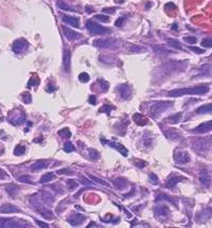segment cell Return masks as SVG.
Instances as JSON below:
<instances>
[{"label": "cell", "instance_id": "obj_1", "mask_svg": "<svg viewBox=\"0 0 212 228\" xmlns=\"http://www.w3.org/2000/svg\"><path fill=\"white\" fill-rule=\"evenodd\" d=\"M209 91V86L208 85H201L196 86V87H191V88H181V89H174V90L169 91L168 96L169 97H181L186 95H205Z\"/></svg>", "mask_w": 212, "mask_h": 228}, {"label": "cell", "instance_id": "obj_2", "mask_svg": "<svg viewBox=\"0 0 212 228\" xmlns=\"http://www.w3.org/2000/svg\"><path fill=\"white\" fill-rule=\"evenodd\" d=\"M26 114L22 110H14L9 114V122L13 125H20L26 120Z\"/></svg>", "mask_w": 212, "mask_h": 228}, {"label": "cell", "instance_id": "obj_3", "mask_svg": "<svg viewBox=\"0 0 212 228\" xmlns=\"http://www.w3.org/2000/svg\"><path fill=\"white\" fill-rule=\"evenodd\" d=\"M173 106V102H168V101H162V102H157L156 104H154L153 106H152L151 108V113L153 116H157L159 115V114L163 113V111H166L168 108L172 107Z\"/></svg>", "mask_w": 212, "mask_h": 228}, {"label": "cell", "instance_id": "obj_4", "mask_svg": "<svg viewBox=\"0 0 212 228\" xmlns=\"http://www.w3.org/2000/svg\"><path fill=\"white\" fill-rule=\"evenodd\" d=\"M86 29L90 32L91 35H101V34H104L106 32H108V29L103 28L102 26L96 24V22L88 20L86 22Z\"/></svg>", "mask_w": 212, "mask_h": 228}, {"label": "cell", "instance_id": "obj_5", "mask_svg": "<svg viewBox=\"0 0 212 228\" xmlns=\"http://www.w3.org/2000/svg\"><path fill=\"white\" fill-rule=\"evenodd\" d=\"M29 226L28 224L24 223L20 220H15V219H0V227H27Z\"/></svg>", "mask_w": 212, "mask_h": 228}, {"label": "cell", "instance_id": "obj_6", "mask_svg": "<svg viewBox=\"0 0 212 228\" xmlns=\"http://www.w3.org/2000/svg\"><path fill=\"white\" fill-rule=\"evenodd\" d=\"M29 47V44L28 41H26V39L24 38H19L17 39V41H14L13 44V51L15 52V53L19 54V53H22V52H24L28 49Z\"/></svg>", "mask_w": 212, "mask_h": 228}, {"label": "cell", "instance_id": "obj_7", "mask_svg": "<svg viewBox=\"0 0 212 228\" xmlns=\"http://www.w3.org/2000/svg\"><path fill=\"white\" fill-rule=\"evenodd\" d=\"M174 160L178 165H184V163L190 161V156L184 151H176L174 153Z\"/></svg>", "mask_w": 212, "mask_h": 228}, {"label": "cell", "instance_id": "obj_8", "mask_svg": "<svg viewBox=\"0 0 212 228\" xmlns=\"http://www.w3.org/2000/svg\"><path fill=\"white\" fill-rule=\"evenodd\" d=\"M117 91L120 95V97L124 100H128L132 96V87L127 84H122L117 87Z\"/></svg>", "mask_w": 212, "mask_h": 228}, {"label": "cell", "instance_id": "obj_9", "mask_svg": "<svg viewBox=\"0 0 212 228\" xmlns=\"http://www.w3.org/2000/svg\"><path fill=\"white\" fill-rule=\"evenodd\" d=\"M212 131V120L211 121H207V122H204L201 124H199L197 127H195L193 130L194 133L197 134H205Z\"/></svg>", "mask_w": 212, "mask_h": 228}, {"label": "cell", "instance_id": "obj_10", "mask_svg": "<svg viewBox=\"0 0 212 228\" xmlns=\"http://www.w3.org/2000/svg\"><path fill=\"white\" fill-rule=\"evenodd\" d=\"M199 182L205 186V187H210L212 179H211L210 174H209L207 170H201V173H199Z\"/></svg>", "mask_w": 212, "mask_h": 228}, {"label": "cell", "instance_id": "obj_11", "mask_svg": "<svg viewBox=\"0 0 212 228\" xmlns=\"http://www.w3.org/2000/svg\"><path fill=\"white\" fill-rule=\"evenodd\" d=\"M84 220L85 217L81 213H74L68 217V222L70 223V225H72V226H78V225L82 224L84 222Z\"/></svg>", "mask_w": 212, "mask_h": 228}, {"label": "cell", "instance_id": "obj_12", "mask_svg": "<svg viewBox=\"0 0 212 228\" xmlns=\"http://www.w3.org/2000/svg\"><path fill=\"white\" fill-rule=\"evenodd\" d=\"M20 212V209L12 204H4L0 207V213H16Z\"/></svg>", "mask_w": 212, "mask_h": 228}, {"label": "cell", "instance_id": "obj_13", "mask_svg": "<svg viewBox=\"0 0 212 228\" xmlns=\"http://www.w3.org/2000/svg\"><path fill=\"white\" fill-rule=\"evenodd\" d=\"M211 217H212V208L205 207L201 211H199L197 219L199 220V222H205L208 219H210Z\"/></svg>", "mask_w": 212, "mask_h": 228}, {"label": "cell", "instance_id": "obj_14", "mask_svg": "<svg viewBox=\"0 0 212 228\" xmlns=\"http://www.w3.org/2000/svg\"><path fill=\"white\" fill-rule=\"evenodd\" d=\"M70 61H71V52L69 49L65 48L63 54V65L66 71H69V69H70Z\"/></svg>", "mask_w": 212, "mask_h": 228}, {"label": "cell", "instance_id": "obj_15", "mask_svg": "<svg viewBox=\"0 0 212 228\" xmlns=\"http://www.w3.org/2000/svg\"><path fill=\"white\" fill-rule=\"evenodd\" d=\"M63 31H64V36L70 41H76V39L79 37V34L76 33V31H73V30L67 28V27H63Z\"/></svg>", "mask_w": 212, "mask_h": 228}, {"label": "cell", "instance_id": "obj_16", "mask_svg": "<svg viewBox=\"0 0 212 228\" xmlns=\"http://www.w3.org/2000/svg\"><path fill=\"white\" fill-rule=\"evenodd\" d=\"M105 142L108 143L109 147H111V148H116L117 151H119V152H120L123 156H127V153H128V152H127L126 148H124L123 145L120 144V143L115 142V141H105Z\"/></svg>", "mask_w": 212, "mask_h": 228}, {"label": "cell", "instance_id": "obj_17", "mask_svg": "<svg viewBox=\"0 0 212 228\" xmlns=\"http://www.w3.org/2000/svg\"><path fill=\"white\" fill-rule=\"evenodd\" d=\"M94 46L99 47V48H109L114 45L113 39H98L94 41Z\"/></svg>", "mask_w": 212, "mask_h": 228}, {"label": "cell", "instance_id": "obj_18", "mask_svg": "<svg viewBox=\"0 0 212 228\" xmlns=\"http://www.w3.org/2000/svg\"><path fill=\"white\" fill-rule=\"evenodd\" d=\"M155 214L157 215V217H167L169 215V208L166 207V206H158L155 208Z\"/></svg>", "mask_w": 212, "mask_h": 228}, {"label": "cell", "instance_id": "obj_19", "mask_svg": "<svg viewBox=\"0 0 212 228\" xmlns=\"http://www.w3.org/2000/svg\"><path fill=\"white\" fill-rule=\"evenodd\" d=\"M63 20L66 24H70V26L74 27V28H79V19L76 17H72V16H67V15H63Z\"/></svg>", "mask_w": 212, "mask_h": 228}, {"label": "cell", "instance_id": "obj_20", "mask_svg": "<svg viewBox=\"0 0 212 228\" xmlns=\"http://www.w3.org/2000/svg\"><path fill=\"white\" fill-rule=\"evenodd\" d=\"M49 165V162L47 161V160H38V161L34 162L33 165L31 166V170L32 171H39V170H42L45 169V168H47Z\"/></svg>", "mask_w": 212, "mask_h": 228}, {"label": "cell", "instance_id": "obj_21", "mask_svg": "<svg viewBox=\"0 0 212 228\" xmlns=\"http://www.w3.org/2000/svg\"><path fill=\"white\" fill-rule=\"evenodd\" d=\"M133 119H134L135 122H136L138 125H140V126H143V125H145L146 123H148V119H146L145 117H143L141 114H135Z\"/></svg>", "mask_w": 212, "mask_h": 228}, {"label": "cell", "instance_id": "obj_22", "mask_svg": "<svg viewBox=\"0 0 212 228\" xmlns=\"http://www.w3.org/2000/svg\"><path fill=\"white\" fill-rule=\"evenodd\" d=\"M113 184L115 185V187L118 188V189H123V188H125V186L127 185V180L123 177H118L113 180Z\"/></svg>", "mask_w": 212, "mask_h": 228}, {"label": "cell", "instance_id": "obj_23", "mask_svg": "<svg viewBox=\"0 0 212 228\" xmlns=\"http://www.w3.org/2000/svg\"><path fill=\"white\" fill-rule=\"evenodd\" d=\"M197 114H212V104H205L196 110Z\"/></svg>", "mask_w": 212, "mask_h": 228}, {"label": "cell", "instance_id": "obj_24", "mask_svg": "<svg viewBox=\"0 0 212 228\" xmlns=\"http://www.w3.org/2000/svg\"><path fill=\"white\" fill-rule=\"evenodd\" d=\"M180 180H183V177L181 176H175V177H171L169 178L168 183H167V188H174L176 186V184L178 182H180Z\"/></svg>", "mask_w": 212, "mask_h": 228}, {"label": "cell", "instance_id": "obj_25", "mask_svg": "<svg viewBox=\"0 0 212 228\" xmlns=\"http://www.w3.org/2000/svg\"><path fill=\"white\" fill-rule=\"evenodd\" d=\"M180 118H181V113H177V114H175V115L168 117L166 119V121H167V122H169V123H171V124H174V123L178 122V121L180 120Z\"/></svg>", "mask_w": 212, "mask_h": 228}, {"label": "cell", "instance_id": "obj_26", "mask_svg": "<svg viewBox=\"0 0 212 228\" xmlns=\"http://www.w3.org/2000/svg\"><path fill=\"white\" fill-rule=\"evenodd\" d=\"M53 178H55V175H54V173H52V172L46 173V174H44L41 176V184H45V183H49V182H51Z\"/></svg>", "mask_w": 212, "mask_h": 228}, {"label": "cell", "instance_id": "obj_27", "mask_svg": "<svg viewBox=\"0 0 212 228\" xmlns=\"http://www.w3.org/2000/svg\"><path fill=\"white\" fill-rule=\"evenodd\" d=\"M57 6H58V9H62V10H65V11H76L74 9H72L71 6H69L67 3H65L64 1H62V0H58L57 1Z\"/></svg>", "mask_w": 212, "mask_h": 228}, {"label": "cell", "instance_id": "obj_28", "mask_svg": "<svg viewBox=\"0 0 212 228\" xmlns=\"http://www.w3.org/2000/svg\"><path fill=\"white\" fill-rule=\"evenodd\" d=\"M6 191H7V193H9L10 195L15 196V193L18 191V188H17L16 186H14V185H9V186H6Z\"/></svg>", "mask_w": 212, "mask_h": 228}, {"label": "cell", "instance_id": "obj_29", "mask_svg": "<svg viewBox=\"0 0 212 228\" xmlns=\"http://www.w3.org/2000/svg\"><path fill=\"white\" fill-rule=\"evenodd\" d=\"M26 152V147H24V145H17L16 148H15V150H14V154L16 155V156H20V155H22L24 154V153Z\"/></svg>", "mask_w": 212, "mask_h": 228}, {"label": "cell", "instance_id": "obj_30", "mask_svg": "<svg viewBox=\"0 0 212 228\" xmlns=\"http://www.w3.org/2000/svg\"><path fill=\"white\" fill-rule=\"evenodd\" d=\"M88 176L90 177L94 183H98V184L102 185V186H105V187H109V184H108V183L104 182V180H101V179H100V178L96 177V176H93V175H91V174H88Z\"/></svg>", "mask_w": 212, "mask_h": 228}, {"label": "cell", "instance_id": "obj_31", "mask_svg": "<svg viewBox=\"0 0 212 228\" xmlns=\"http://www.w3.org/2000/svg\"><path fill=\"white\" fill-rule=\"evenodd\" d=\"M58 135L61 136V137L70 138L71 133H70V131H69V128L65 127V128H63V130H61V131H59V132H58Z\"/></svg>", "mask_w": 212, "mask_h": 228}, {"label": "cell", "instance_id": "obj_32", "mask_svg": "<svg viewBox=\"0 0 212 228\" xmlns=\"http://www.w3.org/2000/svg\"><path fill=\"white\" fill-rule=\"evenodd\" d=\"M168 43L171 47H173V48L175 49H181V46H180V43H179L177 39H168Z\"/></svg>", "mask_w": 212, "mask_h": 228}, {"label": "cell", "instance_id": "obj_33", "mask_svg": "<svg viewBox=\"0 0 212 228\" xmlns=\"http://www.w3.org/2000/svg\"><path fill=\"white\" fill-rule=\"evenodd\" d=\"M79 80L81 81L82 83H87V82L90 80V76H89V74H87L86 72H82L79 75Z\"/></svg>", "mask_w": 212, "mask_h": 228}, {"label": "cell", "instance_id": "obj_34", "mask_svg": "<svg viewBox=\"0 0 212 228\" xmlns=\"http://www.w3.org/2000/svg\"><path fill=\"white\" fill-rule=\"evenodd\" d=\"M41 214L45 217V219H48V220H50V219H52V217H53V213H52L50 210L42 209V210H41Z\"/></svg>", "mask_w": 212, "mask_h": 228}, {"label": "cell", "instance_id": "obj_35", "mask_svg": "<svg viewBox=\"0 0 212 228\" xmlns=\"http://www.w3.org/2000/svg\"><path fill=\"white\" fill-rule=\"evenodd\" d=\"M64 151L66 153H71V152H73L74 151V147H73V144H72L71 142H66L65 143V145H64Z\"/></svg>", "mask_w": 212, "mask_h": 228}, {"label": "cell", "instance_id": "obj_36", "mask_svg": "<svg viewBox=\"0 0 212 228\" xmlns=\"http://www.w3.org/2000/svg\"><path fill=\"white\" fill-rule=\"evenodd\" d=\"M183 39H184V43L190 44V45H194L196 43V41H197V39H196V37H194V36H184Z\"/></svg>", "mask_w": 212, "mask_h": 228}, {"label": "cell", "instance_id": "obj_37", "mask_svg": "<svg viewBox=\"0 0 212 228\" xmlns=\"http://www.w3.org/2000/svg\"><path fill=\"white\" fill-rule=\"evenodd\" d=\"M89 156H90V158L92 160H96V159H98V158L100 157L98 151L93 150V148H90V150H89Z\"/></svg>", "mask_w": 212, "mask_h": 228}, {"label": "cell", "instance_id": "obj_38", "mask_svg": "<svg viewBox=\"0 0 212 228\" xmlns=\"http://www.w3.org/2000/svg\"><path fill=\"white\" fill-rule=\"evenodd\" d=\"M201 46L206 48H212V38H205L201 41Z\"/></svg>", "mask_w": 212, "mask_h": 228}, {"label": "cell", "instance_id": "obj_39", "mask_svg": "<svg viewBox=\"0 0 212 228\" xmlns=\"http://www.w3.org/2000/svg\"><path fill=\"white\" fill-rule=\"evenodd\" d=\"M94 17H96V18L100 21H103V22H108L109 21V17L107 16V15L99 14V15H96Z\"/></svg>", "mask_w": 212, "mask_h": 228}, {"label": "cell", "instance_id": "obj_40", "mask_svg": "<svg viewBox=\"0 0 212 228\" xmlns=\"http://www.w3.org/2000/svg\"><path fill=\"white\" fill-rule=\"evenodd\" d=\"M33 83H34V85H35V86H37L39 84V79L37 78V76H35V75H33L31 79H30V81H29V83H28L29 87H31L32 84H33Z\"/></svg>", "mask_w": 212, "mask_h": 228}, {"label": "cell", "instance_id": "obj_41", "mask_svg": "<svg viewBox=\"0 0 212 228\" xmlns=\"http://www.w3.org/2000/svg\"><path fill=\"white\" fill-rule=\"evenodd\" d=\"M21 97H22V100H24V103H31L32 97H31V95H30L29 92H24Z\"/></svg>", "mask_w": 212, "mask_h": 228}, {"label": "cell", "instance_id": "obj_42", "mask_svg": "<svg viewBox=\"0 0 212 228\" xmlns=\"http://www.w3.org/2000/svg\"><path fill=\"white\" fill-rule=\"evenodd\" d=\"M99 83L101 84V88H102V90H104V91H107L108 90V87H109V85H108V83H107L106 81H104V80H99Z\"/></svg>", "mask_w": 212, "mask_h": 228}, {"label": "cell", "instance_id": "obj_43", "mask_svg": "<svg viewBox=\"0 0 212 228\" xmlns=\"http://www.w3.org/2000/svg\"><path fill=\"white\" fill-rule=\"evenodd\" d=\"M113 110V108H111V106H109V105H104L103 107H101L100 108V113H106V114H109L110 113V110Z\"/></svg>", "mask_w": 212, "mask_h": 228}, {"label": "cell", "instance_id": "obj_44", "mask_svg": "<svg viewBox=\"0 0 212 228\" xmlns=\"http://www.w3.org/2000/svg\"><path fill=\"white\" fill-rule=\"evenodd\" d=\"M67 184H68V186H69V189L70 190H73L74 188H76L78 187V183L76 182H74L73 179H70V180H68V183H67Z\"/></svg>", "mask_w": 212, "mask_h": 228}, {"label": "cell", "instance_id": "obj_45", "mask_svg": "<svg viewBox=\"0 0 212 228\" xmlns=\"http://www.w3.org/2000/svg\"><path fill=\"white\" fill-rule=\"evenodd\" d=\"M189 49L192 50V51H194L195 53H197V54L205 53V50H203V49H201V48H196V47H189Z\"/></svg>", "mask_w": 212, "mask_h": 228}, {"label": "cell", "instance_id": "obj_46", "mask_svg": "<svg viewBox=\"0 0 212 228\" xmlns=\"http://www.w3.org/2000/svg\"><path fill=\"white\" fill-rule=\"evenodd\" d=\"M115 12H116V7H105V9H103V13L113 14Z\"/></svg>", "mask_w": 212, "mask_h": 228}, {"label": "cell", "instance_id": "obj_47", "mask_svg": "<svg viewBox=\"0 0 212 228\" xmlns=\"http://www.w3.org/2000/svg\"><path fill=\"white\" fill-rule=\"evenodd\" d=\"M124 20H125V18H124V17H121V18H119L118 20L115 22V24H116V27H121L122 24H123Z\"/></svg>", "mask_w": 212, "mask_h": 228}, {"label": "cell", "instance_id": "obj_48", "mask_svg": "<svg viewBox=\"0 0 212 228\" xmlns=\"http://www.w3.org/2000/svg\"><path fill=\"white\" fill-rule=\"evenodd\" d=\"M164 9H172V10H176V6L172 2H168V3L164 6Z\"/></svg>", "mask_w": 212, "mask_h": 228}, {"label": "cell", "instance_id": "obj_49", "mask_svg": "<svg viewBox=\"0 0 212 228\" xmlns=\"http://www.w3.org/2000/svg\"><path fill=\"white\" fill-rule=\"evenodd\" d=\"M19 180H20L21 183H29V184H31V180H30V177L29 176H21L19 178Z\"/></svg>", "mask_w": 212, "mask_h": 228}, {"label": "cell", "instance_id": "obj_50", "mask_svg": "<svg viewBox=\"0 0 212 228\" xmlns=\"http://www.w3.org/2000/svg\"><path fill=\"white\" fill-rule=\"evenodd\" d=\"M89 103H90L91 105H96V104H97L96 96H90V97H89Z\"/></svg>", "mask_w": 212, "mask_h": 228}, {"label": "cell", "instance_id": "obj_51", "mask_svg": "<svg viewBox=\"0 0 212 228\" xmlns=\"http://www.w3.org/2000/svg\"><path fill=\"white\" fill-rule=\"evenodd\" d=\"M58 174H73V173L71 172L70 170H68V169H64V170H61V171H58Z\"/></svg>", "mask_w": 212, "mask_h": 228}, {"label": "cell", "instance_id": "obj_52", "mask_svg": "<svg viewBox=\"0 0 212 228\" xmlns=\"http://www.w3.org/2000/svg\"><path fill=\"white\" fill-rule=\"evenodd\" d=\"M149 178H151V180H152V182H153V183H156V184H157V183H158V178H157L156 175H155V174H153V173H151V174H149Z\"/></svg>", "mask_w": 212, "mask_h": 228}, {"label": "cell", "instance_id": "obj_53", "mask_svg": "<svg viewBox=\"0 0 212 228\" xmlns=\"http://www.w3.org/2000/svg\"><path fill=\"white\" fill-rule=\"evenodd\" d=\"M36 223L39 225V226H41V227H49L48 224H45V223H41V222H39V221H36Z\"/></svg>", "mask_w": 212, "mask_h": 228}, {"label": "cell", "instance_id": "obj_54", "mask_svg": "<svg viewBox=\"0 0 212 228\" xmlns=\"http://www.w3.org/2000/svg\"><path fill=\"white\" fill-rule=\"evenodd\" d=\"M145 165H146V163L144 162V161H143V162H137V163H136V166H137V167H139V168H143Z\"/></svg>", "mask_w": 212, "mask_h": 228}, {"label": "cell", "instance_id": "obj_55", "mask_svg": "<svg viewBox=\"0 0 212 228\" xmlns=\"http://www.w3.org/2000/svg\"><path fill=\"white\" fill-rule=\"evenodd\" d=\"M6 174L1 169H0V179H1V178H3V177H6Z\"/></svg>", "mask_w": 212, "mask_h": 228}, {"label": "cell", "instance_id": "obj_56", "mask_svg": "<svg viewBox=\"0 0 212 228\" xmlns=\"http://www.w3.org/2000/svg\"><path fill=\"white\" fill-rule=\"evenodd\" d=\"M86 12H88V13H92V12H93V10H92L90 6H86Z\"/></svg>", "mask_w": 212, "mask_h": 228}, {"label": "cell", "instance_id": "obj_57", "mask_svg": "<svg viewBox=\"0 0 212 228\" xmlns=\"http://www.w3.org/2000/svg\"><path fill=\"white\" fill-rule=\"evenodd\" d=\"M55 90V88L54 87H51V86H49V87H47V91H49V92H51V91Z\"/></svg>", "mask_w": 212, "mask_h": 228}, {"label": "cell", "instance_id": "obj_58", "mask_svg": "<svg viewBox=\"0 0 212 228\" xmlns=\"http://www.w3.org/2000/svg\"><path fill=\"white\" fill-rule=\"evenodd\" d=\"M172 28H173L174 30H177V29H178V27H177V24H174L173 26H172Z\"/></svg>", "mask_w": 212, "mask_h": 228}, {"label": "cell", "instance_id": "obj_59", "mask_svg": "<svg viewBox=\"0 0 212 228\" xmlns=\"http://www.w3.org/2000/svg\"><path fill=\"white\" fill-rule=\"evenodd\" d=\"M151 6H152V3H151V2H149V3H148V4H146L145 6H146V9H149V7Z\"/></svg>", "mask_w": 212, "mask_h": 228}]
</instances>
